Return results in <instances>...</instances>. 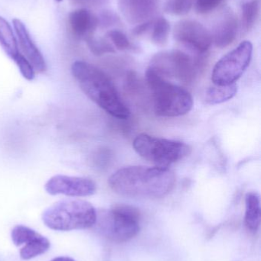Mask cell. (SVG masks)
<instances>
[{"mask_svg": "<svg viewBox=\"0 0 261 261\" xmlns=\"http://www.w3.org/2000/svg\"><path fill=\"white\" fill-rule=\"evenodd\" d=\"M98 213L91 203L80 199L55 202L44 210L42 221L55 231L87 229L96 225Z\"/></svg>", "mask_w": 261, "mask_h": 261, "instance_id": "cell-3", "label": "cell"}, {"mask_svg": "<svg viewBox=\"0 0 261 261\" xmlns=\"http://www.w3.org/2000/svg\"><path fill=\"white\" fill-rule=\"evenodd\" d=\"M38 233L35 230L24 226V225H17L12 229V240L15 246H21L26 245L28 242H30L34 238L38 236Z\"/></svg>", "mask_w": 261, "mask_h": 261, "instance_id": "cell-22", "label": "cell"}, {"mask_svg": "<svg viewBox=\"0 0 261 261\" xmlns=\"http://www.w3.org/2000/svg\"><path fill=\"white\" fill-rule=\"evenodd\" d=\"M146 76L153 93V107L157 116L178 117L191 111L193 99L189 92L169 82L151 67H149Z\"/></svg>", "mask_w": 261, "mask_h": 261, "instance_id": "cell-4", "label": "cell"}, {"mask_svg": "<svg viewBox=\"0 0 261 261\" xmlns=\"http://www.w3.org/2000/svg\"><path fill=\"white\" fill-rule=\"evenodd\" d=\"M260 199L258 193L249 192L245 196V223L251 232H257L260 225Z\"/></svg>", "mask_w": 261, "mask_h": 261, "instance_id": "cell-15", "label": "cell"}, {"mask_svg": "<svg viewBox=\"0 0 261 261\" xmlns=\"http://www.w3.org/2000/svg\"><path fill=\"white\" fill-rule=\"evenodd\" d=\"M133 148L143 158L156 167H167L191 153L188 144L181 141L140 134L135 138Z\"/></svg>", "mask_w": 261, "mask_h": 261, "instance_id": "cell-5", "label": "cell"}, {"mask_svg": "<svg viewBox=\"0 0 261 261\" xmlns=\"http://www.w3.org/2000/svg\"><path fill=\"white\" fill-rule=\"evenodd\" d=\"M68 25L75 38L85 41L93 36L99 26L98 18L87 9H78L70 12L68 16Z\"/></svg>", "mask_w": 261, "mask_h": 261, "instance_id": "cell-14", "label": "cell"}, {"mask_svg": "<svg viewBox=\"0 0 261 261\" xmlns=\"http://www.w3.org/2000/svg\"><path fill=\"white\" fill-rule=\"evenodd\" d=\"M45 191L52 196L64 195L70 197L92 196L97 191L94 181L87 177L55 175L44 186Z\"/></svg>", "mask_w": 261, "mask_h": 261, "instance_id": "cell-10", "label": "cell"}, {"mask_svg": "<svg viewBox=\"0 0 261 261\" xmlns=\"http://www.w3.org/2000/svg\"><path fill=\"white\" fill-rule=\"evenodd\" d=\"M252 54V44L251 41H245L222 57L213 69V84L225 86L236 83L249 66Z\"/></svg>", "mask_w": 261, "mask_h": 261, "instance_id": "cell-7", "label": "cell"}, {"mask_svg": "<svg viewBox=\"0 0 261 261\" xmlns=\"http://www.w3.org/2000/svg\"><path fill=\"white\" fill-rule=\"evenodd\" d=\"M49 239L38 234L36 237L28 242L20 251V257L23 260H31L44 254L50 248Z\"/></svg>", "mask_w": 261, "mask_h": 261, "instance_id": "cell-18", "label": "cell"}, {"mask_svg": "<svg viewBox=\"0 0 261 261\" xmlns=\"http://www.w3.org/2000/svg\"><path fill=\"white\" fill-rule=\"evenodd\" d=\"M99 0H70L72 3L78 6H91L98 3Z\"/></svg>", "mask_w": 261, "mask_h": 261, "instance_id": "cell-29", "label": "cell"}, {"mask_svg": "<svg viewBox=\"0 0 261 261\" xmlns=\"http://www.w3.org/2000/svg\"><path fill=\"white\" fill-rule=\"evenodd\" d=\"M260 0H251L242 6V25L245 32L254 28L260 15Z\"/></svg>", "mask_w": 261, "mask_h": 261, "instance_id": "cell-19", "label": "cell"}, {"mask_svg": "<svg viewBox=\"0 0 261 261\" xmlns=\"http://www.w3.org/2000/svg\"><path fill=\"white\" fill-rule=\"evenodd\" d=\"M238 29V20L234 12L227 8L221 14L213 27L212 32H211L212 42L219 47L230 45L235 40Z\"/></svg>", "mask_w": 261, "mask_h": 261, "instance_id": "cell-13", "label": "cell"}, {"mask_svg": "<svg viewBox=\"0 0 261 261\" xmlns=\"http://www.w3.org/2000/svg\"><path fill=\"white\" fill-rule=\"evenodd\" d=\"M98 18V21H99V25H102L104 27L113 25L117 21V17L110 11H104Z\"/></svg>", "mask_w": 261, "mask_h": 261, "instance_id": "cell-27", "label": "cell"}, {"mask_svg": "<svg viewBox=\"0 0 261 261\" xmlns=\"http://www.w3.org/2000/svg\"><path fill=\"white\" fill-rule=\"evenodd\" d=\"M153 20L146 21V22L141 23V24H137L133 30V33L137 36L145 35L147 32H150L151 29L152 24H153Z\"/></svg>", "mask_w": 261, "mask_h": 261, "instance_id": "cell-28", "label": "cell"}, {"mask_svg": "<svg viewBox=\"0 0 261 261\" xmlns=\"http://www.w3.org/2000/svg\"><path fill=\"white\" fill-rule=\"evenodd\" d=\"M107 36L111 40L115 47L121 50H129L131 48L132 44L127 35L117 29L109 31Z\"/></svg>", "mask_w": 261, "mask_h": 261, "instance_id": "cell-24", "label": "cell"}, {"mask_svg": "<svg viewBox=\"0 0 261 261\" xmlns=\"http://www.w3.org/2000/svg\"><path fill=\"white\" fill-rule=\"evenodd\" d=\"M236 83L230 85H215L207 90L205 101L209 105H217L229 101L237 94Z\"/></svg>", "mask_w": 261, "mask_h": 261, "instance_id": "cell-17", "label": "cell"}, {"mask_svg": "<svg viewBox=\"0 0 261 261\" xmlns=\"http://www.w3.org/2000/svg\"><path fill=\"white\" fill-rule=\"evenodd\" d=\"M14 62L18 66L21 75L25 79L29 81H32L35 79V71L33 67L30 64L29 61L26 59V57L21 54H18L15 59L13 60Z\"/></svg>", "mask_w": 261, "mask_h": 261, "instance_id": "cell-25", "label": "cell"}, {"mask_svg": "<svg viewBox=\"0 0 261 261\" xmlns=\"http://www.w3.org/2000/svg\"><path fill=\"white\" fill-rule=\"evenodd\" d=\"M159 0H118V8L130 24L150 21L156 14Z\"/></svg>", "mask_w": 261, "mask_h": 261, "instance_id": "cell-11", "label": "cell"}, {"mask_svg": "<svg viewBox=\"0 0 261 261\" xmlns=\"http://www.w3.org/2000/svg\"><path fill=\"white\" fill-rule=\"evenodd\" d=\"M51 261H75L74 259L70 258V257H56V258L53 259Z\"/></svg>", "mask_w": 261, "mask_h": 261, "instance_id": "cell-30", "label": "cell"}, {"mask_svg": "<svg viewBox=\"0 0 261 261\" xmlns=\"http://www.w3.org/2000/svg\"><path fill=\"white\" fill-rule=\"evenodd\" d=\"M197 62L181 50H174L156 54L150 67L164 76H175L182 81L192 79L196 73Z\"/></svg>", "mask_w": 261, "mask_h": 261, "instance_id": "cell-8", "label": "cell"}, {"mask_svg": "<svg viewBox=\"0 0 261 261\" xmlns=\"http://www.w3.org/2000/svg\"><path fill=\"white\" fill-rule=\"evenodd\" d=\"M193 3L194 0H167L164 9L170 15L181 16L189 12Z\"/></svg>", "mask_w": 261, "mask_h": 261, "instance_id": "cell-21", "label": "cell"}, {"mask_svg": "<svg viewBox=\"0 0 261 261\" xmlns=\"http://www.w3.org/2000/svg\"><path fill=\"white\" fill-rule=\"evenodd\" d=\"M72 73L84 94L98 107L116 119L130 117V110L104 72L85 61H78L72 64Z\"/></svg>", "mask_w": 261, "mask_h": 261, "instance_id": "cell-2", "label": "cell"}, {"mask_svg": "<svg viewBox=\"0 0 261 261\" xmlns=\"http://www.w3.org/2000/svg\"><path fill=\"white\" fill-rule=\"evenodd\" d=\"M57 2H61L62 0H56Z\"/></svg>", "mask_w": 261, "mask_h": 261, "instance_id": "cell-31", "label": "cell"}, {"mask_svg": "<svg viewBox=\"0 0 261 261\" xmlns=\"http://www.w3.org/2000/svg\"><path fill=\"white\" fill-rule=\"evenodd\" d=\"M173 36L178 42L199 54L205 53L213 43L211 32L196 20L185 19L176 23Z\"/></svg>", "mask_w": 261, "mask_h": 261, "instance_id": "cell-9", "label": "cell"}, {"mask_svg": "<svg viewBox=\"0 0 261 261\" xmlns=\"http://www.w3.org/2000/svg\"><path fill=\"white\" fill-rule=\"evenodd\" d=\"M151 40L155 44L163 46L168 41L170 33V24L163 17L153 20L152 24Z\"/></svg>", "mask_w": 261, "mask_h": 261, "instance_id": "cell-20", "label": "cell"}, {"mask_svg": "<svg viewBox=\"0 0 261 261\" xmlns=\"http://www.w3.org/2000/svg\"><path fill=\"white\" fill-rule=\"evenodd\" d=\"M89 49L95 55L101 56L107 53H113L114 48L113 46L103 38H97L91 36L85 40Z\"/></svg>", "mask_w": 261, "mask_h": 261, "instance_id": "cell-23", "label": "cell"}, {"mask_svg": "<svg viewBox=\"0 0 261 261\" xmlns=\"http://www.w3.org/2000/svg\"><path fill=\"white\" fill-rule=\"evenodd\" d=\"M108 184L113 192L121 196L162 198L174 189L176 176L167 167L131 166L113 173Z\"/></svg>", "mask_w": 261, "mask_h": 261, "instance_id": "cell-1", "label": "cell"}, {"mask_svg": "<svg viewBox=\"0 0 261 261\" xmlns=\"http://www.w3.org/2000/svg\"><path fill=\"white\" fill-rule=\"evenodd\" d=\"M96 224L107 239L116 242L131 240L139 232V213L128 205H116L98 213Z\"/></svg>", "mask_w": 261, "mask_h": 261, "instance_id": "cell-6", "label": "cell"}, {"mask_svg": "<svg viewBox=\"0 0 261 261\" xmlns=\"http://www.w3.org/2000/svg\"><path fill=\"white\" fill-rule=\"evenodd\" d=\"M20 47L24 56L30 62L35 71L44 73L47 70L45 61L39 49L31 38L29 31L24 23L18 18L12 20Z\"/></svg>", "mask_w": 261, "mask_h": 261, "instance_id": "cell-12", "label": "cell"}, {"mask_svg": "<svg viewBox=\"0 0 261 261\" xmlns=\"http://www.w3.org/2000/svg\"><path fill=\"white\" fill-rule=\"evenodd\" d=\"M223 0H196V10L199 13H208L218 7Z\"/></svg>", "mask_w": 261, "mask_h": 261, "instance_id": "cell-26", "label": "cell"}, {"mask_svg": "<svg viewBox=\"0 0 261 261\" xmlns=\"http://www.w3.org/2000/svg\"><path fill=\"white\" fill-rule=\"evenodd\" d=\"M0 45L6 55L13 61L19 54L18 43L9 23L0 16Z\"/></svg>", "mask_w": 261, "mask_h": 261, "instance_id": "cell-16", "label": "cell"}]
</instances>
